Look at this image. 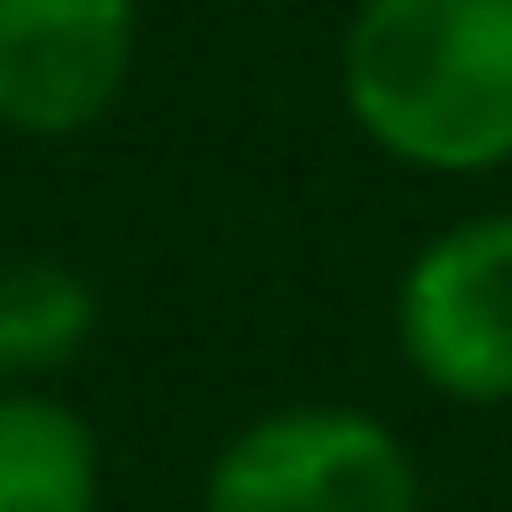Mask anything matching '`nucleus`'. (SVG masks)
Listing matches in <instances>:
<instances>
[{
    "mask_svg": "<svg viewBox=\"0 0 512 512\" xmlns=\"http://www.w3.org/2000/svg\"><path fill=\"white\" fill-rule=\"evenodd\" d=\"M336 88L352 128L416 176L512 168V0H360Z\"/></svg>",
    "mask_w": 512,
    "mask_h": 512,
    "instance_id": "f257e3e1",
    "label": "nucleus"
},
{
    "mask_svg": "<svg viewBox=\"0 0 512 512\" xmlns=\"http://www.w3.org/2000/svg\"><path fill=\"white\" fill-rule=\"evenodd\" d=\"M200 512H424V472L384 416L304 400L240 424L208 456Z\"/></svg>",
    "mask_w": 512,
    "mask_h": 512,
    "instance_id": "f03ea898",
    "label": "nucleus"
},
{
    "mask_svg": "<svg viewBox=\"0 0 512 512\" xmlns=\"http://www.w3.org/2000/svg\"><path fill=\"white\" fill-rule=\"evenodd\" d=\"M392 336L424 392L456 408H512V208L464 216L408 256Z\"/></svg>",
    "mask_w": 512,
    "mask_h": 512,
    "instance_id": "7ed1b4c3",
    "label": "nucleus"
},
{
    "mask_svg": "<svg viewBox=\"0 0 512 512\" xmlns=\"http://www.w3.org/2000/svg\"><path fill=\"white\" fill-rule=\"evenodd\" d=\"M136 72V0H0V128L56 144L96 128Z\"/></svg>",
    "mask_w": 512,
    "mask_h": 512,
    "instance_id": "20e7f679",
    "label": "nucleus"
},
{
    "mask_svg": "<svg viewBox=\"0 0 512 512\" xmlns=\"http://www.w3.org/2000/svg\"><path fill=\"white\" fill-rule=\"evenodd\" d=\"M0 512H104V440L40 384H0Z\"/></svg>",
    "mask_w": 512,
    "mask_h": 512,
    "instance_id": "39448f33",
    "label": "nucleus"
},
{
    "mask_svg": "<svg viewBox=\"0 0 512 512\" xmlns=\"http://www.w3.org/2000/svg\"><path fill=\"white\" fill-rule=\"evenodd\" d=\"M96 336V288L56 264V256H24V264H0V376L32 384V376H56L88 352Z\"/></svg>",
    "mask_w": 512,
    "mask_h": 512,
    "instance_id": "423d86ee",
    "label": "nucleus"
},
{
    "mask_svg": "<svg viewBox=\"0 0 512 512\" xmlns=\"http://www.w3.org/2000/svg\"><path fill=\"white\" fill-rule=\"evenodd\" d=\"M0 384H8V376H0Z\"/></svg>",
    "mask_w": 512,
    "mask_h": 512,
    "instance_id": "0eeeda50",
    "label": "nucleus"
}]
</instances>
